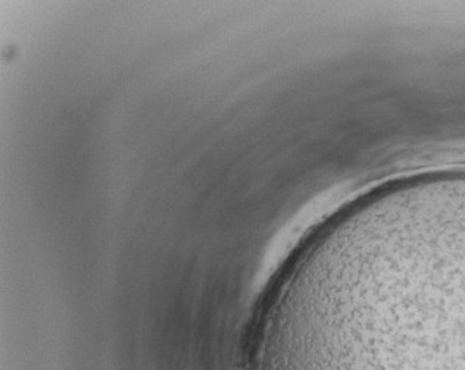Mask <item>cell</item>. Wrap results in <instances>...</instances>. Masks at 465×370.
I'll use <instances>...</instances> for the list:
<instances>
[{
	"instance_id": "1",
	"label": "cell",
	"mask_w": 465,
	"mask_h": 370,
	"mask_svg": "<svg viewBox=\"0 0 465 370\" xmlns=\"http://www.w3.org/2000/svg\"><path fill=\"white\" fill-rule=\"evenodd\" d=\"M330 334L374 370H465V197L365 239L334 288Z\"/></svg>"
}]
</instances>
